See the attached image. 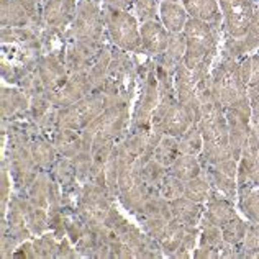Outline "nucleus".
<instances>
[{
    "label": "nucleus",
    "instance_id": "obj_1",
    "mask_svg": "<svg viewBox=\"0 0 259 259\" xmlns=\"http://www.w3.org/2000/svg\"><path fill=\"white\" fill-rule=\"evenodd\" d=\"M225 7H227V15L230 30L233 35H241L246 30L248 22L251 18V7L248 0H225Z\"/></svg>",
    "mask_w": 259,
    "mask_h": 259
}]
</instances>
